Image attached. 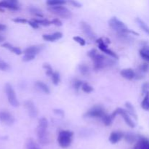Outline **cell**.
Wrapping results in <instances>:
<instances>
[{
  "label": "cell",
  "mask_w": 149,
  "mask_h": 149,
  "mask_svg": "<svg viewBox=\"0 0 149 149\" xmlns=\"http://www.w3.org/2000/svg\"><path fill=\"white\" fill-rule=\"evenodd\" d=\"M1 47L4 48H6V49H9V50L11 51L12 52H13V53H15V55H20L23 53V52H22V50L20 49V48L17 47L13 46V45H11V44H10V43H7V42L2 44Z\"/></svg>",
  "instance_id": "19"
},
{
  "label": "cell",
  "mask_w": 149,
  "mask_h": 149,
  "mask_svg": "<svg viewBox=\"0 0 149 149\" xmlns=\"http://www.w3.org/2000/svg\"><path fill=\"white\" fill-rule=\"evenodd\" d=\"M4 90H5L6 95H7V100H8L10 104L13 107H17L19 106V102L17 100L15 92L13 86L9 83H7L4 87Z\"/></svg>",
  "instance_id": "6"
},
{
  "label": "cell",
  "mask_w": 149,
  "mask_h": 149,
  "mask_svg": "<svg viewBox=\"0 0 149 149\" xmlns=\"http://www.w3.org/2000/svg\"><path fill=\"white\" fill-rule=\"evenodd\" d=\"M74 132L70 130H62L59 132L58 136V145L62 148H67L71 146L73 141Z\"/></svg>",
  "instance_id": "4"
},
{
  "label": "cell",
  "mask_w": 149,
  "mask_h": 149,
  "mask_svg": "<svg viewBox=\"0 0 149 149\" xmlns=\"http://www.w3.org/2000/svg\"><path fill=\"white\" fill-rule=\"evenodd\" d=\"M139 54L144 61L149 62V46H144L142 49H140Z\"/></svg>",
  "instance_id": "22"
},
{
  "label": "cell",
  "mask_w": 149,
  "mask_h": 149,
  "mask_svg": "<svg viewBox=\"0 0 149 149\" xmlns=\"http://www.w3.org/2000/svg\"><path fill=\"white\" fill-rule=\"evenodd\" d=\"M42 49V47L38 46V45H33V46H30L29 47L26 48L24 49V51L23 52V53L24 55H37L39 53V52Z\"/></svg>",
  "instance_id": "18"
},
{
  "label": "cell",
  "mask_w": 149,
  "mask_h": 149,
  "mask_svg": "<svg viewBox=\"0 0 149 149\" xmlns=\"http://www.w3.org/2000/svg\"><path fill=\"white\" fill-rule=\"evenodd\" d=\"M148 89H149V84L148 83H145L143 86V90H142V93L143 94H146L147 93H148Z\"/></svg>",
  "instance_id": "43"
},
{
  "label": "cell",
  "mask_w": 149,
  "mask_h": 149,
  "mask_svg": "<svg viewBox=\"0 0 149 149\" xmlns=\"http://www.w3.org/2000/svg\"><path fill=\"white\" fill-rule=\"evenodd\" d=\"M48 10L52 14L63 17V18H70L72 17L73 14L71 10L64 6H54V7H49Z\"/></svg>",
  "instance_id": "5"
},
{
  "label": "cell",
  "mask_w": 149,
  "mask_h": 149,
  "mask_svg": "<svg viewBox=\"0 0 149 149\" xmlns=\"http://www.w3.org/2000/svg\"><path fill=\"white\" fill-rule=\"evenodd\" d=\"M28 24H29L31 27L33 28V29H37L39 28V25L37 24L35 21H33V20H29V21H28Z\"/></svg>",
  "instance_id": "41"
},
{
  "label": "cell",
  "mask_w": 149,
  "mask_h": 149,
  "mask_svg": "<svg viewBox=\"0 0 149 149\" xmlns=\"http://www.w3.org/2000/svg\"><path fill=\"white\" fill-rule=\"evenodd\" d=\"M24 106L26 109L27 110L29 116L32 119L36 118L38 115L37 109L35 106V104L31 101V100H26L24 102Z\"/></svg>",
  "instance_id": "12"
},
{
  "label": "cell",
  "mask_w": 149,
  "mask_h": 149,
  "mask_svg": "<svg viewBox=\"0 0 149 149\" xmlns=\"http://www.w3.org/2000/svg\"><path fill=\"white\" fill-rule=\"evenodd\" d=\"M6 29H7V26L5 25L0 23V31H4Z\"/></svg>",
  "instance_id": "46"
},
{
  "label": "cell",
  "mask_w": 149,
  "mask_h": 149,
  "mask_svg": "<svg viewBox=\"0 0 149 149\" xmlns=\"http://www.w3.org/2000/svg\"><path fill=\"white\" fill-rule=\"evenodd\" d=\"M48 122L47 119L42 117L39 119L37 127V138L39 143L42 145H47L49 143V140L47 132Z\"/></svg>",
  "instance_id": "3"
},
{
  "label": "cell",
  "mask_w": 149,
  "mask_h": 149,
  "mask_svg": "<svg viewBox=\"0 0 149 149\" xmlns=\"http://www.w3.org/2000/svg\"><path fill=\"white\" fill-rule=\"evenodd\" d=\"M81 89L83 92L86 93H90L94 90V88L91 85H90L87 82H83Z\"/></svg>",
  "instance_id": "32"
},
{
  "label": "cell",
  "mask_w": 149,
  "mask_h": 149,
  "mask_svg": "<svg viewBox=\"0 0 149 149\" xmlns=\"http://www.w3.org/2000/svg\"><path fill=\"white\" fill-rule=\"evenodd\" d=\"M0 7L2 9L7 8L11 10H17L20 9L18 1H0Z\"/></svg>",
  "instance_id": "13"
},
{
  "label": "cell",
  "mask_w": 149,
  "mask_h": 149,
  "mask_svg": "<svg viewBox=\"0 0 149 149\" xmlns=\"http://www.w3.org/2000/svg\"><path fill=\"white\" fill-rule=\"evenodd\" d=\"M125 137V134L122 132H119V131H114L111 133L110 136L109 138V141L111 143L116 144L119 143L122 138Z\"/></svg>",
  "instance_id": "14"
},
{
  "label": "cell",
  "mask_w": 149,
  "mask_h": 149,
  "mask_svg": "<svg viewBox=\"0 0 149 149\" xmlns=\"http://www.w3.org/2000/svg\"><path fill=\"white\" fill-rule=\"evenodd\" d=\"M54 112H55L56 114L61 115V116H64V112H63V111H62V110H59V109H55V110H54Z\"/></svg>",
  "instance_id": "45"
},
{
  "label": "cell",
  "mask_w": 149,
  "mask_h": 149,
  "mask_svg": "<svg viewBox=\"0 0 149 149\" xmlns=\"http://www.w3.org/2000/svg\"><path fill=\"white\" fill-rule=\"evenodd\" d=\"M109 26L113 29V31L118 33L120 35H126L128 33H133L136 36H138V33L137 32L129 29V28L122 21L119 20L116 17H112L109 20Z\"/></svg>",
  "instance_id": "2"
},
{
  "label": "cell",
  "mask_w": 149,
  "mask_h": 149,
  "mask_svg": "<svg viewBox=\"0 0 149 149\" xmlns=\"http://www.w3.org/2000/svg\"><path fill=\"white\" fill-rule=\"evenodd\" d=\"M149 65L148 63H143L142 65L140 66V71L143 73H146L148 71Z\"/></svg>",
  "instance_id": "40"
},
{
  "label": "cell",
  "mask_w": 149,
  "mask_h": 149,
  "mask_svg": "<svg viewBox=\"0 0 149 149\" xmlns=\"http://www.w3.org/2000/svg\"><path fill=\"white\" fill-rule=\"evenodd\" d=\"M26 149H42L32 138H29L27 140L26 143Z\"/></svg>",
  "instance_id": "24"
},
{
  "label": "cell",
  "mask_w": 149,
  "mask_h": 149,
  "mask_svg": "<svg viewBox=\"0 0 149 149\" xmlns=\"http://www.w3.org/2000/svg\"><path fill=\"white\" fill-rule=\"evenodd\" d=\"M68 2H69V4H72V6H74V7H81V4L77 1H69Z\"/></svg>",
  "instance_id": "44"
},
{
  "label": "cell",
  "mask_w": 149,
  "mask_h": 149,
  "mask_svg": "<svg viewBox=\"0 0 149 149\" xmlns=\"http://www.w3.org/2000/svg\"><path fill=\"white\" fill-rule=\"evenodd\" d=\"M13 21L15 22V23H28V21L26 19L23 18V17H17V18L13 19Z\"/></svg>",
  "instance_id": "42"
},
{
  "label": "cell",
  "mask_w": 149,
  "mask_h": 149,
  "mask_svg": "<svg viewBox=\"0 0 149 149\" xmlns=\"http://www.w3.org/2000/svg\"><path fill=\"white\" fill-rule=\"evenodd\" d=\"M135 21H136V23H138V26L141 28V30H142L143 31L145 32L146 33H147V34L149 35V26L148 25H147L143 20H141V18H139V17H137V18L135 19Z\"/></svg>",
  "instance_id": "21"
},
{
  "label": "cell",
  "mask_w": 149,
  "mask_h": 149,
  "mask_svg": "<svg viewBox=\"0 0 149 149\" xmlns=\"http://www.w3.org/2000/svg\"><path fill=\"white\" fill-rule=\"evenodd\" d=\"M105 40H106V38H104V39H103V38H100V39H98L96 40V42H97V44L98 45L99 49H100L102 52H104V53L110 55L111 58H115V59H116V60L119 59V56H118L117 54L108 47L107 44H109V43H108V42Z\"/></svg>",
  "instance_id": "9"
},
{
  "label": "cell",
  "mask_w": 149,
  "mask_h": 149,
  "mask_svg": "<svg viewBox=\"0 0 149 149\" xmlns=\"http://www.w3.org/2000/svg\"><path fill=\"white\" fill-rule=\"evenodd\" d=\"M120 74L123 78L126 79L128 80H132L135 78L136 73L135 72L132 68H124L120 71Z\"/></svg>",
  "instance_id": "15"
},
{
  "label": "cell",
  "mask_w": 149,
  "mask_h": 149,
  "mask_svg": "<svg viewBox=\"0 0 149 149\" xmlns=\"http://www.w3.org/2000/svg\"><path fill=\"white\" fill-rule=\"evenodd\" d=\"M73 39H74L76 42H77L79 45H81V46H84V45H86L85 39H84L82 37H81V36H74V37H73Z\"/></svg>",
  "instance_id": "37"
},
{
  "label": "cell",
  "mask_w": 149,
  "mask_h": 149,
  "mask_svg": "<svg viewBox=\"0 0 149 149\" xmlns=\"http://www.w3.org/2000/svg\"><path fill=\"white\" fill-rule=\"evenodd\" d=\"M63 37V33L60 31L55 32V33H50V34H44L42 36L44 40L47 42H55L56 40L61 39Z\"/></svg>",
  "instance_id": "16"
},
{
  "label": "cell",
  "mask_w": 149,
  "mask_h": 149,
  "mask_svg": "<svg viewBox=\"0 0 149 149\" xmlns=\"http://www.w3.org/2000/svg\"><path fill=\"white\" fill-rule=\"evenodd\" d=\"M102 120H103V124H104L105 126L109 127V126H110V125H111L113 119L112 118V116H111V114L110 115L106 114L103 117Z\"/></svg>",
  "instance_id": "30"
},
{
  "label": "cell",
  "mask_w": 149,
  "mask_h": 149,
  "mask_svg": "<svg viewBox=\"0 0 149 149\" xmlns=\"http://www.w3.org/2000/svg\"><path fill=\"white\" fill-rule=\"evenodd\" d=\"M133 149H149V140L146 138H139Z\"/></svg>",
  "instance_id": "17"
},
{
  "label": "cell",
  "mask_w": 149,
  "mask_h": 149,
  "mask_svg": "<svg viewBox=\"0 0 149 149\" xmlns=\"http://www.w3.org/2000/svg\"><path fill=\"white\" fill-rule=\"evenodd\" d=\"M125 106H126L127 109V111L128 112V113L132 115V116H133V117L135 118V119H138L136 112H135V108H134L133 105H132L131 103H130V102H126V103H125Z\"/></svg>",
  "instance_id": "23"
},
{
  "label": "cell",
  "mask_w": 149,
  "mask_h": 149,
  "mask_svg": "<svg viewBox=\"0 0 149 149\" xmlns=\"http://www.w3.org/2000/svg\"><path fill=\"white\" fill-rule=\"evenodd\" d=\"M10 68V65H9L7 62H5L4 60H2L1 58H0V71H8Z\"/></svg>",
  "instance_id": "36"
},
{
  "label": "cell",
  "mask_w": 149,
  "mask_h": 149,
  "mask_svg": "<svg viewBox=\"0 0 149 149\" xmlns=\"http://www.w3.org/2000/svg\"><path fill=\"white\" fill-rule=\"evenodd\" d=\"M79 70L83 76H88L90 74V68H89L88 65L84 63H81L79 65Z\"/></svg>",
  "instance_id": "26"
},
{
  "label": "cell",
  "mask_w": 149,
  "mask_h": 149,
  "mask_svg": "<svg viewBox=\"0 0 149 149\" xmlns=\"http://www.w3.org/2000/svg\"><path fill=\"white\" fill-rule=\"evenodd\" d=\"M29 11H30V13L32 15H33L34 16H36V17H43V14H42V11L40 10H39L38 8H36V7H30L29 8Z\"/></svg>",
  "instance_id": "34"
},
{
  "label": "cell",
  "mask_w": 149,
  "mask_h": 149,
  "mask_svg": "<svg viewBox=\"0 0 149 149\" xmlns=\"http://www.w3.org/2000/svg\"><path fill=\"white\" fill-rule=\"evenodd\" d=\"M52 24L55 25V26H58V27H60V26H63V23L61 20H60L58 17H56V18H54L53 20L51 21Z\"/></svg>",
  "instance_id": "39"
},
{
  "label": "cell",
  "mask_w": 149,
  "mask_h": 149,
  "mask_svg": "<svg viewBox=\"0 0 149 149\" xmlns=\"http://www.w3.org/2000/svg\"><path fill=\"white\" fill-rule=\"evenodd\" d=\"M35 55H24L23 57V61L24 62H29L31 61H33L35 58Z\"/></svg>",
  "instance_id": "38"
},
{
  "label": "cell",
  "mask_w": 149,
  "mask_h": 149,
  "mask_svg": "<svg viewBox=\"0 0 149 149\" xmlns=\"http://www.w3.org/2000/svg\"><path fill=\"white\" fill-rule=\"evenodd\" d=\"M105 109L101 106H94L89 109L84 114V117L87 118H101L106 115Z\"/></svg>",
  "instance_id": "8"
},
{
  "label": "cell",
  "mask_w": 149,
  "mask_h": 149,
  "mask_svg": "<svg viewBox=\"0 0 149 149\" xmlns=\"http://www.w3.org/2000/svg\"><path fill=\"white\" fill-rule=\"evenodd\" d=\"M141 107L144 110L149 111V92L145 95V97L141 103Z\"/></svg>",
  "instance_id": "27"
},
{
  "label": "cell",
  "mask_w": 149,
  "mask_h": 149,
  "mask_svg": "<svg viewBox=\"0 0 149 149\" xmlns=\"http://www.w3.org/2000/svg\"><path fill=\"white\" fill-rule=\"evenodd\" d=\"M81 29L82 30L83 33H84L86 36L89 39H90L91 41H95L97 40V36H96V33H95L94 30L92 28V26L90 24H88L86 22H81Z\"/></svg>",
  "instance_id": "10"
},
{
  "label": "cell",
  "mask_w": 149,
  "mask_h": 149,
  "mask_svg": "<svg viewBox=\"0 0 149 149\" xmlns=\"http://www.w3.org/2000/svg\"><path fill=\"white\" fill-rule=\"evenodd\" d=\"M35 86L36 87V88L38 90H39L40 91L43 92L45 94H49L50 93V90H49V88L48 87V86L45 83L42 82L41 81H37L35 83Z\"/></svg>",
  "instance_id": "20"
},
{
  "label": "cell",
  "mask_w": 149,
  "mask_h": 149,
  "mask_svg": "<svg viewBox=\"0 0 149 149\" xmlns=\"http://www.w3.org/2000/svg\"><path fill=\"white\" fill-rule=\"evenodd\" d=\"M3 40H4V38H3L2 36H0V42H1V41H3Z\"/></svg>",
  "instance_id": "47"
},
{
  "label": "cell",
  "mask_w": 149,
  "mask_h": 149,
  "mask_svg": "<svg viewBox=\"0 0 149 149\" xmlns=\"http://www.w3.org/2000/svg\"><path fill=\"white\" fill-rule=\"evenodd\" d=\"M43 68L45 70V73H46L48 77H50L52 76V74H53V70H52V66L49 65V63H44L43 64Z\"/></svg>",
  "instance_id": "35"
},
{
  "label": "cell",
  "mask_w": 149,
  "mask_h": 149,
  "mask_svg": "<svg viewBox=\"0 0 149 149\" xmlns=\"http://www.w3.org/2000/svg\"><path fill=\"white\" fill-rule=\"evenodd\" d=\"M66 1L63 0H49L46 2L49 7H54V6H63L65 4Z\"/></svg>",
  "instance_id": "25"
},
{
  "label": "cell",
  "mask_w": 149,
  "mask_h": 149,
  "mask_svg": "<svg viewBox=\"0 0 149 149\" xmlns=\"http://www.w3.org/2000/svg\"><path fill=\"white\" fill-rule=\"evenodd\" d=\"M117 115H121V116H122V118H123L124 120H125V123H126L131 128L135 127V122H134L133 120L131 119V117L130 116V114L128 113V112L126 110H125V109H121V108H118V109H116V110H115L111 114V116L112 118L114 119L115 117H116Z\"/></svg>",
  "instance_id": "7"
},
{
  "label": "cell",
  "mask_w": 149,
  "mask_h": 149,
  "mask_svg": "<svg viewBox=\"0 0 149 149\" xmlns=\"http://www.w3.org/2000/svg\"><path fill=\"white\" fill-rule=\"evenodd\" d=\"M33 20L36 22L37 24L43 26H48L52 24L51 21H49L47 19H33Z\"/></svg>",
  "instance_id": "33"
},
{
  "label": "cell",
  "mask_w": 149,
  "mask_h": 149,
  "mask_svg": "<svg viewBox=\"0 0 149 149\" xmlns=\"http://www.w3.org/2000/svg\"><path fill=\"white\" fill-rule=\"evenodd\" d=\"M125 139L127 142L130 143H132L136 141L138 139V136L135 135V134L132 133H127L126 135H125Z\"/></svg>",
  "instance_id": "28"
},
{
  "label": "cell",
  "mask_w": 149,
  "mask_h": 149,
  "mask_svg": "<svg viewBox=\"0 0 149 149\" xmlns=\"http://www.w3.org/2000/svg\"><path fill=\"white\" fill-rule=\"evenodd\" d=\"M0 122L8 126H11L14 124L15 118L11 113L7 111H0Z\"/></svg>",
  "instance_id": "11"
},
{
  "label": "cell",
  "mask_w": 149,
  "mask_h": 149,
  "mask_svg": "<svg viewBox=\"0 0 149 149\" xmlns=\"http://www.w3.org/2000/svg\"><path fill=\"white\" fill-rule=\"evenodd\" d=\"M0 12H4V9L1 8V7H0Z\"/></svg>",
  "instance_id": "48"
},
{
  "label": "cell",
  "mask_w": 149,
  "mask_h": 149,
  "mask_svg": "<svg viewBox=\"0 0 149 149\" xmlns=\"http://www.w3.org/2000/svg\"><path fill=\"white\" fill-rule=\"evenodd\" d=\"M51 79H52V81L55 85H58L61 81V77H60V74L58 71H54L53 74L51 76Z\"/></svg>",
  "instance_id": "29"
},
{
  "label": "cell",
  "mask_w": 149,
  "mask_h": 149,
  "mask_svg": "<svg viewBox=\"0 0 149 149\" xmlns=\"http://www.w3.org/2000/svg\"><path fill=\"white\" fill-rule=\"evenodd\" d=\"M87 55L93 60L94 68L95 70L103 69L106 67H111L115 65V61L113 59L98 53L96 49H92L89 51Z\"/></svg>",
  "instance_id": "1"
},
{
  "label": "cell",
  "mask_w": 149,
  "mask_h": 149,
  "mask_svg": "<svg viewBox=\"0 0 149 149\" xmlns=\"http://www.w3.org/2000/svg\"><path fill=\"white\" fill-rule=\"evenodd\" d=\"M83 84V81L81 80L78 79H74L72 81V86L76 91L78 92L79 89L81 87V85Z\"/></svg>",
  "instance_id": "31"
}]
</instances>
